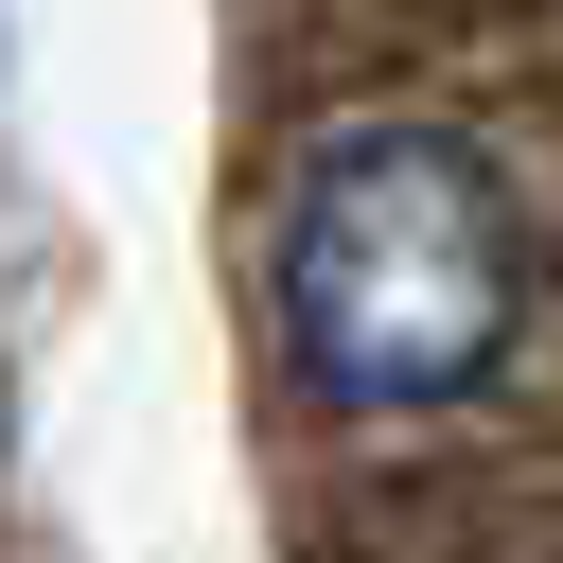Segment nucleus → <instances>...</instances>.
<instances>
[{
  "label": "nucleus",
  "mask_w": 563,
  "mask_h": 563,
  "mask_svg": "<svg viewBox=\"0 0 563 563\" xmlns=\"http://www.w3.org/2000/svg\"><path fill=\"white\" fill-rule=\"evenodd\" d=\"M528 282H545L528 176H510V141H475V123H440V106L334 123V141L282 176V229H264L282 369H299V405L352 422V440L457 422V405L528 352Z\"/></svg>",
  "instance_id": "obj_1"
}]
</instances>
